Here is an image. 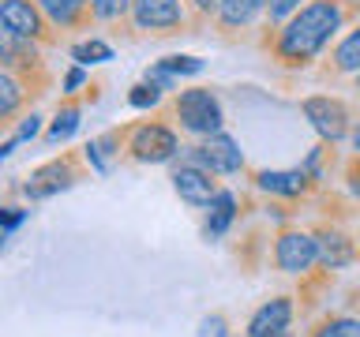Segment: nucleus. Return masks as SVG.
I'll return each instance as SVG.
<instances>
[{
	"mask_svg": "<svg viewBox=\"0 0 360 337\" xmlns=\"http://www.w3.org/2000/svg\"><path fill=\"white\" fill-rule=\"evenodd\" d=\"M338 22H342L338 0H311V4L300 8L297 15L285 22V30L278 34V56L285 64H308L311 56L330 41Z\"/></svg>",
	"mask_w": 360,
	"mask_h": 337,
	"instance_id": "obj_1",
	"label": "nucleus"
},
{
	"mask_svg": "<svg viewBox=\"0 0 360 337\" xmlns=\"http://www.w3.org/2000/svg\"><path fill=\"white\" fill-rule=\"evenodd\" d=\"M176 117L195 135L221 131V105L214 101L210 90H184V94L176 98Z\"/></svg>",
	"mask_w": 360,
	"mask_h": 337,
	"instance_id": "obj_2",
	"label": "nucleus"
},
{
	"mask_svg": "<svg viewBox=\"0 0 360 337\" xmlns=\"http://www.w3.org/2000/svg\"><path fill=\"white\" fill-rule=\"evenodd\" d=\"M0 27L22 34L30 41H45L49 27H45V11L38 8V0H0Z\"/></svg>",
	"mask_w": 360,
	"mask_h": 337,
	"instance_id": "obj_3",
	"label": "nucleus"
},
{
	"mask_svg": "<svg viewBox=\"0 0 360 337\" xmlns=\"http://www.w3.org/2000/svg\"><path fill=\"white\" fill-rule=\"evenodd\" d=\"M131 157L135 161H146V165H162L169 161L176 150H180V143H176V135L162 128V124H146V128H139L131 135Z\"/></svg>",
	"mask_w": 360,
	"mask_h": 337,
	"instance_id": "obj_4",
	"label": "nucleus"
},
{
	"mask_svg": "<svg viewBox=\"0 0 360 337\" xmlns=\"http://www.w3.org/2000/svg\"><path fill=\"white\" fill-rule=\"evenodd\" d=\"M300 109H304V117L311 120V128L319 131L323 139L338 143L349 131V112H345L342 101H334V98H304Z\"/></svg>",
	"mask_w": 360,
	"mask_h": 337,
	"instance_id": "obj_5",
	"label": "nucleus"
},
{
	"mask_svg": "<svg viewBox=\"0 0 360 337\" xmlns=\"http://www.w3.org/2000/svg\"><path fill=\"white\" fill-rule=\"evenodd\" d=\"M195 157L199 165L207 168V173H236L240 168V146H236V139H229L225 131H214L202 139V146H195Z\"/></svg>",
	"mask_w": 360,
	"mask_h": 337,
	"instance_id": "obj_6",
	"label": "nucleus"
},
{
	"mask_svg": "<svg viewBox=\"0 0 360 337\" xmlns=\"http://www.w3.org/2000/svg\"><path fill=\"white\" fill-rule=\"evenodd\" d=\"M131 15L139 30H173L184 22L180 0H131Z\"/></svg>",
	"mask_w": 360,
	"mask_h": 337,
	"instance_id": "obj_7",
	"label": "nucleus"
},
{
	"mask_svg": "<svg viewBox=\"0 0 360 337\" xmlns=\"http://www.w3.org/2000/svg\"><path fill=\"white\" fill-rule=\"evenodd\" d=\"M278 266L285 270V274H304V270H311V263L319 258V247H315V236H304V232H285L278 240Z\"/></svg>",
	"mask_w": 360,
	"mask_h": 337,
	"instance_id": "obj_8",
	"label": "nucleus"
},
{
	"mask_svg": "<svg viewBox=\"0 0 360 337\" xmlns=\"http://www.w3.org/2000/svg\"><path fill=\"white\" fill-rule=\"evenodd\" d=\"M173 187H176V195L184 202H191V206H210L214 195H218L210 173H207V168H199V165L176 168V173H173Z\"/></svg>",
	"mask_w": 360,
	"mask_h": 337,
	"instance_id": "obj_9",
	"label": "nucleus"
},
{
	"mask_svg": "<svg viewBox=\"0 0 360 337\" xmlns=\"http://www.w3.org/2000/svg\"><path fill=\"white\" fill-rule=\"evenodd\" d=\"M292 319V303L289 300H270L266 308L255 311V319L248 322V337H285Z\"/></svg>",
	"mask_w": 360,
	"mask_h": 337,
	"instance_id": "obj_10",
	"label": "nucleus"
},
{
	"mask_svg": "<svg viewBox=\"0 0 360 337\" xmlns=\"http://www.w3.org/2000/svg\"><path fill=\"white\" fill-rule=\"evenodd\" d=\"M68 184H72V161H49L27 180V195L30 199H49Z\"/></svg>",
	"mask_w": 360,
	"mask_h": 337,
	"instance_id": "obj_11",
	"label": "nucleus"
},
{
	"mask_svg": "<svg viewBox=\"0 0 360 337\" xmlns=\"http://www.w3.org/2000/svg\"><path fill=\"white\" fill-rule=\"evenodd\" d=\"M38 64V49L30 38L0 27V67H34Z\"/></svg>",
	"mask_w": 360,
	"mask_h": 337,
	"instance_id": "obj_12",
	"label": "nucleus"
},
{
	"mask_svg": "<svg viewBox=\"0 0 360 337\" xmlns=\"http://www.w3.org/2000/svg\"><path fill=\"white\" fill-rule=\"evenodd\" d=\"M315 247H319V263H326L330 270L353 263V244L342 232H319L315 236Z\"/></svg>",
	"mask_w": 360,
	"mask_h": 337,
	"instance_id": "obj_13",
	"label": "nucleus"
},
{
	"mask_svg": "<svg viewBox=\"0 0 360 337\" xmlns=\"http://www.w3.org/2000/svg\"><path fill=\"white\" fill-rule=\"evenodd\" d=\"M266 0H218V19H221V27H248L259 11H263Z\"/></svg>",
	"mask_w": 360,
	"mask_h": 337,
	"instance_id": "obj_14",
	"label": "nucleus"
},
{
	"mask_svg": "<svg viewBox=\"0 0 360 337\" xmlns=\"http://www.w3.org/2000/svg\"><path fill=\"white\" fill-rule=\"evenodd\" d=\"M90 0H38V8L45 11V19L56 22V27H72V22L83 19Z\"/></svg>",
	"mask_w": 360,
	"mask_h": 337,
	"instance_id": "obj_15",
	"label": "nucleus"
},
{
	"mask_svg": "<svg viewBox=\"0 0 360 337\" xmlns=\"http://www.w3.org/2000/svg\"><path fill=\"white\" fill-rule=\"evenodd\" d=\"M259 187L274 191V195H300L308 187V176L304 173H259Z\"/></svg>",
	"mask_w": 360,
	"mask_h": 337,
	"instance_id": "obj_16",
	"label": "nucleus"
},
{
	"mask_svg": "<svg viewBox=\"0 0 360 337\" xmlns=\"http://www.w3.org/2000/svg\"><path fill=\"white\" fill-rule=\"evenodd\" d=\"M233 210H236V202L229 191H218L210 202V218H207V236H221L225 229H229V221H233Z\"/></svg>",
	"mask_w": 360,
	"mask_h": 337,
	"instance_id": "obj_17",
	"label": "nucleus"
},
{
	"mask_svg": "<svg viewBox=\"0 0 360 337\" xmlns=\"http://www.w3.org/2000/svg\"><path fill=\"white\" fill-rule=\"evenodd\" d=\"M334 67L338 72H360V27L345 34V41L334 49Z\"/></svg>",
	"mask_w": 360,
	"mask_h": 337,
	"instance_id": "obj_18",
	"label": "nucleus"
},
{
	"mask_svg": "<svg viewBox=\"0 0 360 337\" xmlns=\"http://www.w3.org/2000/svg\"><path fill=\"white\" fill-rule=\"evenodd\" d=\"M22 105V86H19V79H11L4 67H0V120L11 117Z\"/></svg>",
	"mask_w": 360,
	"mask_h": 337,
	"instance_id": "obj_19",
	"label": "nucleus"
},
{
	"mask_svg": "<svg viewBox=\"0 0 360 337\" xmlns=\"http://www.w3.org/2000/svg\"><path fill=\"white\" fill-rule=\"evenodd\" d=\"M75 128H79V109H75V105H64L60 112H56V120H53V128H49V135H45V139H49V143H60V139H68Z\"/></svg>",
	"mask_w": 360,
	"mask_h": 337,
	"instance_id": "obj_20",
	"label": "nucleus"
},
{
	"mask_svg": "<svg viewBox=\"0 0 360 337\" xmlns=\"http://www.w3.org/2000/svg\"><path fill=\"white\" fill-rule=\"evenodd\" d=\"M72 56L79 64H101V60H112V49L105 41H83V45H75Z\"/></svg>",
	"mask_w": 360,
	"mask_h": 337,
	"instance_id": "obj_21",
	"label": "nucleus"
},
{
	"mask_svg": "<svg viewBox=\"0 0 360 337\" xmlns=\"http://www.w3.org/2000/svg\"><path fill=\"white\" fill-rule=\"evenodd\" d=\"M315 337H360V322L356 319H330V322H323L319 330H315Z\"/></svg>",
	"mask_w": 360,
	"mask_h": 337,
	"instance_id": "obj_22",
	"label": "nucleus"
},
{
	"mask_svg": "<svg viewBox=\"0 0 360 337\" xmlns=\"http://www.w3.org/2000/svg\"><path fill=\"white\" fill-rule=\"evenodd\" d=\"M131 0H90V11H94L98 19H120L124 11H128Z\"/></svg>",
	"mask_w": 360,
	"mask_h": 337,
	"instance_id": "obj_23",
	"label": "nucleus"
},
{
	"mask_svg": "<svg viewBox=\"0 0 360 337\" xmlns=\"http://www.w3.org/2000/svg\"><path fill=\"white\" fill-rule=\"evenodd\" d=\"M128 101H131L135 109H146V105H154V101H158V86H154V83H139V86H131Z\"/></svg>",
	"mask_w": 360,
	"mask_h": 337,
	"instance_id": "obj_24",
	"label": "nucleus"
},
{
	"mask_svg": "<svg viewBox=\"0 0 360 337\" xmlns=\"http://www.w3.org/2000/svg\"><path fill=\"white\" fill-rule=\"evenodd\" d=\"M297 8H300V0H266V15H270V22L289 19Z\"/></svg>",
	"mask_w": 360,
	"mask_h": 337,
	"instance_id": "obj_25",
	"label": "nucleus"
},
{
	"mask_svg": "<svg viewBox=\"0 0 360 337\" xmlns=\"http://www.w3.org/2000/svg\"><path fill=\"white\" fill-rule=\"evenodd\" d=\"M199 337H225V319H221V315H210V319H202Z\"/></svg>",
	"mask_w": 360,
	"mask_h": 337,
	"instance_id": "obj_26",
	"label": "nucleus"
},
{
	"mask_svg": "<svg viewBox=\"0 0 360 337\" xmlns=\"http://www.w3.org/2000/svg\"><path fill=\"white\" fill-rule=\"evenodd\" d=\"M22 218H27V210H0V232H4V229H15Z\"/></svg>",
	"mask_w": 360,
	"mask_h": 337,
	"instance_id": "obj_27",
	"label": "nucleus"
},
{
	"mask_svg": "<svg viewBox=\"0 0 360 337\" xmlns=\"http://www.w3.org/2000/svg\"><path fill=\"white\" fill-rule=\"evenodd\" d=\"M34 131H38V120L30 117V120H27V124H22V128H19V135H15V139H30Z\"/></svg>",
	"mask_w": 360,
	"mask_h": 337,
	"instance_id": "obj_28",
	"label": "nucleus"
},
{
	"mask_svg": "<svg viewBox=\"0 0 360 337\" xmlns=\"http://www.w3.org/2000/svg\"><path fill=\"white\" fill-rule=\"evenodd\" d=\"M79 83H83V72H79V67H75V72H68V79H64V86H68V90H75Z\"/></svg>",
	"mask_w": 360,
	"mask_h": 337,
	"instance_id": "obj_29",
	"label": "nucleus"
},
{
	"mask_svg": "<svg viewBox=\"0 0 360 337\" xmlns=\"http://www.w3.org/2000/svg\"><path fill=\"white\" fill-rule=\"evenodd\" d=\"M191 4H195L199 11H210V8H218V0H191Z\"/></svg>",
	"mask_w": 360,
	"mask_h": 337,
	"instance_id": "obj_30",
	"label": "nucleus"
},
{
	"mask_svg": "<svg viewBox=\"0 0 360 337\" xmlns=\"http://www.w3.org/2000/svg\"><path fill=\"white\" fill-rule=\"evenodd\" d=\"M353 146H356V154H360V128L353 131Z\"/></svg>",
	"mask_w": 360,
	"mask_h": 337,
	"instance_id": "obj_31",
	"label": "nucleus"
},
{
	"mask_svg": "<svg viewBox=\"0 0 360 337\" xmlns=\"http://www.w3.org/2000/svg\"><path fill=\"white\" fill-rule=\"evenodd\" d=\"M353 195L360 199V180H353Z\"/></svg>",
	"mask_w": 360,
	"mask_h": 337,
	"instance_id": "obj_32",
	"label": "nucleus"
},
{
	"mask_svg": "<svg viewBox=\"0 0 360 337\" xmlns=\"http://www.w3.org/2000/svg\"><path fill=\"white\" fill-rule=\"evenodd\" d=\"M356 86H360V72H356Z\"/></svg>",
	"mask_w": 360,
	"mask_h": 337,
	"instance_id": "obj_33",
	"label": "nucleus"
},
{
	"mask_svg": "<svg viewBox=\"0 0 360 337\" xmlns=\"http://www.w3.org/2000/svg\"><path fill=\"white\" fill-rule=\"evenodd\" d=\"M0 244H4V232H0Z\"/></svg>",
	"mask_w": 360,
	"mask_h": 337,
	"instance_id": "obj_34",
	"label": "nucleus"
}]
</instances>
